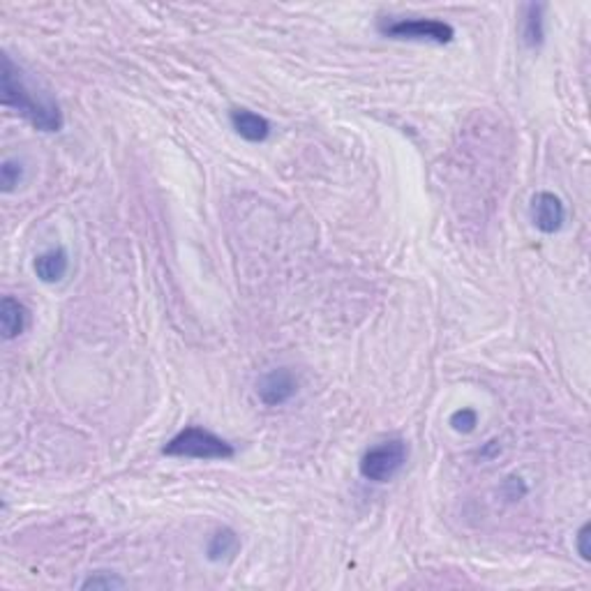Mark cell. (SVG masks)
<instances>
[{
  "label": "cell",
  "mask_w": 591,
  "mask_h": 591,
  "mask_svg": "<svg viewBox=\"0 0 591 591\" xmlns=\"http://www.w3.org/2000/svg\"><path fill=\"white\" fill-rule=\"evenodd\" d=\"M0 90H3V104L7 109H15L35 130H39V132H60L63 130L65 118L58 102L49 93L35 90L33 83L26 79L24 69L7 54H3Z\"/></svg>",
  "instance_id": "cell-1"
},
{
  "label": "cell",
  "mask_w": 591,
  "mask_h": 591,
  "mask_svg": "<svg viewBox=\"0 0 591 591\" xmlns=\"http://www.w3.org/2000/svg\"><path fill=\"white\" fill-rule=\"evenodd\" d=\"M162 453L169 458H190V459H231L236 449L227 439L206 427L190 426L183 427L178 435L166 441Z\"/></svg>",
  "instance_id": "cell-2"
},
{
  "label": "cell",
  "mask_w": 591,
  "mask_h": 591,
  "mask_svg": "<svg viewBox=\"0 0 591 591\" xmlns=\"http://www.w3.org/2000/svg\"><path fill=\"white\" fill-rule=\"evenodd\" d=\"M406 459H409V446L405 439L396 437V439H386L367 449L358 462V471L363 479L372 483H388L400 476Z\"/></svg>",
  "instance_id": "cell-3"
},
{
  "label": "cell",
  "mask_w": 591,
  "mask_h": 591,
  "mask_svg": "<svg viewBox=\"0 0 591 591\" xmlns=\"http://www.w3.org/2000/svg\"><path fill=\"white\" fill-rule=\"evenodd\" d=\"M379 33L391 39H409V42H430V45H450L455 39V28L441 19L426 16H400L384 19Z\"/></svg>",
  "instance_id": "cell-4"
},
{
  "label": "cell",
  "mask_w": 591,
  "mask_h": 591,
  "mask_svg": "<svg viewBox=\"0 0 591 591\" xmlns=\"http://www.w3.org/2000/svg\"><path fill=\"white\" fill-rule=\"evenodd\" d=\"M529 217L543 234H557L566 225V206L554 192H538L529 206Z\"/></svg>",
  "instance_id": "cell-5"
},
{
  "label": "cell",
  "mask_w": 591,
  "mask_h": 591,
  "mask_svg": "<svg viewBox=\"0 0 591 591\" xmlns=\"http://www.w3.org/2000/svg\"><path fill=\"white\" fill-rule=\"evenodd\" d=\"M299 393V379L289 367H275L257 382V396L266 406H280Z\"/></svg>",
  "instance_id": "cell-6"
},
{
  "label": "cell",
  "mask_w": 591,
  "mask_h": 591,
  "mask_svg": "<svg viewBox=\"0 0 591 591\" xmlns=\"http://www.w3.org/2000/svg\"><path fill=\"white\" fill-rule=\"evenodd\" d=\"M229 121L234 132L245 142L264 143L270 137V122L261 113L249 111V109H231Z\"/></svg>",
  "instance_id": "cell-7"
},
{
  "label": "cell",
  "mask_w": 591,
  "mask_h": 591,
  "mask_svg": "<svg viewBox=\"0 0 591 591\" xmlns=\"http://www.w3.org/2000/svg\"><path fill=\"white\" fill-rule=\"evenodd\" d=\"M33 269H35V275H37L39 282H45V284L60 282V280H63L69 270L68 249L60 248V245L58 248L47 249V252L37 255Z\"/></svg>",
  "instance_id": "cell-8"
},
{
  "label": "cell",
  "mask_w": 591,
  "mask_h": 591,
  "mask_svg": "<svg viewBox=\"0 0 591 591\" xmlns=\"http://www.w3.org/2000/svg\"><path fill=\"white\" fill-rule=\"evenodd\" d=\"M28 326V310L21 301L5 296L0 303V328H3V337L5 340H15Z\"/></svg>",
  "instance_id": "cell-9"
},
{
  "label": "cell",
  "mask_w": 591,
  "mask_h": 591,
  "mask_svg": "<svg viewBox=\"0 0 591 591\" xmlns=\"http://www.w3.org/2000/svg\"><path fill=\"white\" fill-rule=\"evenodd\" d=\"M238 550H240L238 533L229 527H222L208 538V545H206V557H208V562H213V564L231 562V559L238 554Z\"/></svg>",
  "instance_id": "cell-10"
},
{
  "label": "cell",
  "mask_w": 591,
  "mask_h": 591,
  "mask_svg": "<svg viewBox=\"0 0 591 591\" xmlns=\"http://www.w3.org/2000/svg\"><path fill=\"white\" fill-rule=\"evenodd\" d=\"M522 39L529 49H536L545 42V5L529 3L522 10Z\"/></svg>",
  "instance_id": "cell-11"
},
{
  "label": "cell",
  "mask_w": 591,
  "mask_h": 591,
  "mask_svg": "<svg viewBox=\"0 0 591 591\" xmlns=\"http://www.w3.org/2000/svg\"><path fill=\"white\" fill-rule=\"evenodd\" d=\"M21 178H24V164L16 160H10V157L3 160V164H0V187H3L5 195H10V192L16 190Z\"/></svg>",
  "instance_id": "cell-12"
},
{
  "label": "cell",
  "mask_w": 591,
  "mask_h": 591,
  "mask_svg": "<svg viewBox=\"0 0 591 591\" xmlns=\"http://www.w3.org/2000/svg\"><path fill=\"white\" fill-rule=\"evenodd\" d=\"M122 586H128V582L122 580V577H118L116 573H109V571H98V573H90L86 580L81 582V589H122Z\"/></svg>",
  "instance_id": "cell-13"
},
{
  "label": "cell",
  "mask_w": 591,
  "mask_h": 591,
  "mask_svg": "<svg viewBox=\"0 0 591 591\" xmlns=\"http://www.w3.org/2000/svg\"><path fill=\"white\" fill-rule=\"evenodd\" d=\"M476 426H479V414L471 406H462V409L453 411V416H450V427L459 435H471Z\"/></svg>",
  "instance_id": "cell-14"
},
{
  "label": "cell",
  "mask_w": 591,
  "mask_h": 591,
  "mask_svg": "<svg viewBox=\"0 0 591 591\" xmlns=\"http://www.w3.org/2000/svg\"><path fill=\"white\" fill-rule=\"evenodd\" d=\"M589 538H591V524L585 522L580 527L575 536V545H577V554L582 557V562H589L591 559V547H589Z\"/></svg>",
  "instance_id": "cell-15"
}]
</instances>
